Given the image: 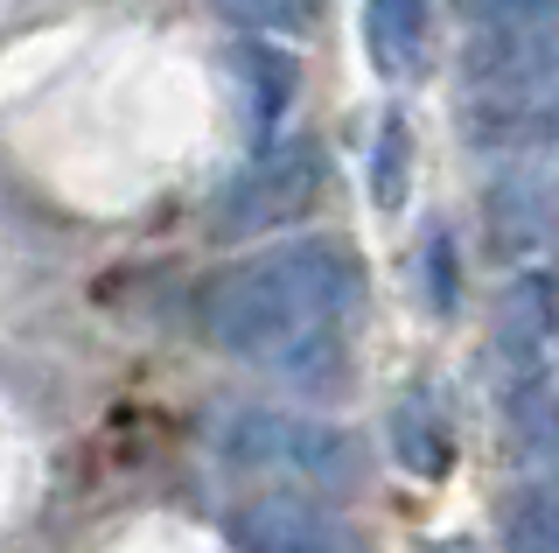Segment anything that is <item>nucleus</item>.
Returning a JSON list of instances; mask_svg holds the SVG:
<instances>
[{"instance_id":"f8f14e48","label":"nucleus","mask_w":559,"mask_h":553,"mask_svg":"<svg viewBox=\"0 0 559 553\" xmlns=\"http://www.w3.org/2000/svg\"><path fill=\"white\" fill-rule=\"evenodd\" d=\"M468 28H552V0H454Z\"/></svg>"},{"instance_id":"f03ea898","label":"nucleus","mask_w":559,"mask_h":553,"mask_svg":"<svg viewBox=\"0 0 559 553\" xmlns=\"http://www.w3.org/2000/svg\"><path fill=\"white\" fill-rule=\"evenodd\" d=\"M462 113L483 148L546 141L552 119V28H476L462 57Z\"/></svg>"},{"instance_id":"7ed1b4c3","label":"nucleus","mask_w":559,"mask_h":553,"mask_svg":"<svg viewBox=\"0 0 559 553\" xmlns=\"http://www.w3.org/2000/svg\"><path fill=\"white\" fill-rule=\"evenodd\" d=\"M314 197H322V148L314 141H273L245 176L217 197L210 211V232L217 238H252V232H280V224L308 217Z\"/></svg>"},{"instance_id":"0eeeda50","label":"nucleus","mask_w":559,"mask_h":553,"mask_svg":"<svg viewBox=\"0 0 559 553\" xmlns=\"http://www.w3.org/2000/svg\"><path fill=\"white\" fill-rule=\"evenodd\" d=\"M392 456H399V470H413L427 483L454 470V427H448V413L427 386H413V392L392 400Z\"/></svg>"},{"instance_id":"423d86ee","label":"nucleus","mask_w":559,"mask_h":553,"mask_svg":"<svg viewBox=\"0 0 559 553\" xmlns=\"http://www.w3.org/2000/svg\"><path fill=\"white\" fill-rule=\"evenodd\" d=\"M364 43H371L378 78L413 84L433 57V0H364Z\"/></svg>"},{"instance_id":"9b49d317","label":"nucleus","mask_w":559,"mask_h":553,"mask_svg":"<svg viewBox=\"0 0 559 553\" xmlns=\"http://www.w3.org/2000/svg\"><path fill=\"white\" fill-rule=\"evenodd\" d=\"M217 14L238 28H266V36H301V28H314L322 0H217Z\"/></svg>"},{"instance_id":"20e7f679","label":"nucleus","mask_w":559,"mask_h":553,"mask_svg":"<svg viewBox=\"0 0 559 553\" xmlns=\"http://www.w3.org/2000/svg\"><path fill=\"white\" fill-rule=\"evenodd\" d=\"M217 448L231 462H259V470H294L308 483H343L357 476V448L343 427L322 421H294V413H231Z\"/></svg>"},{"instance_id":"39448f33","label":"nucleus","mask_w":559,"mask_h":553,"mask_svg":"<svg viewBox=\"0 0 559 553\" xmlns=\"http://www.w3.org/2000/svg\"><path fill=\"white\" fill-rule=\"evenodd\" d=\"M231 546L238 553H357V532L301 491H266L252 505H238Z\"/></svg>"},{"instance_id":"9d476101","label":"nucleus","mask_w":559,"mask_h":553,"mask_svg":"<svg viewBox=\"0 0 559 553\" xmlns=\"http://www.w3.org/2000/svg\"><path fill=\"white\" fill-rule=\"evenodd\" d=\"M238 78L252 84V127L266 133L294 98V57L287 49H266V43H245L238 49Z\"/></svg>"},{"instance_id":"ddd939ff","label":"nucleus","mask_w":559,"mask_h":553,"mask_svg":"<svg viewBox=\"0 0 559 553\" xmlns=\"http://www.w3.org/2000/svg\"><path fill=\"white\" fill-rule=\"evenodd\" d=\"M406 148H413L406 119H384V133H378V203L384 211H399V197H406Z\"/></svg>"},{"instance_id":"6e6552de","label":"nucleus","mask_w":559,"mask_h":553,"mask_svg":"<svg viewBox=\"0 0 559 553\" xmlns=\"http://www.w3.org/2000/svg\"><path fill=\"white\" fill-rule=\"evenodd\" d=\"M483 217H489V246L497 252H532L538 238H546V224H552V203H546V176H524V168H511L497 189H489V203H483Z\"/></svg>"},{"instance_id":"f257e3e1","label":"nucleus","mask_w":559,"mask_h":553,"mask_svg":"<svg viewBox=\"0 0 559 553\" xmlns=\"http://www.w3.org/2000/svg\"><path fill=\"white\" fill-rule=\"evenodd\" d=\"M364 302V267L343 238H287L238 259L203 295V330L217 351L287 378L301 392L343 386V322Z\"/></svg>"},{"instance_id":"1a4fd4ad","label":"nucleus","mask_w":559,"mask_h":553,"mask_svg":"<svg viewBox=\"0 0 559 553\" xmlns=\"http://www.w3.org/2000/svg\"><path fill=\"white\" fill-rule=\"evenodd\" d=\"M503 546L511 553H559V497L546 476H524L503 497Z\"/></svg>"},{"instance_id":"4468645a","label":"nucleus","mask_w":559,"mask_h":553,"mask_svg":"<svg viewBox=\"0 0 559 553\" xmlns=\"http://www.w3.org/2000/svg\"><path fill=\"white\" fill-rule=\"evenodd\" d=\"M427 281H433V308L454 316V302H462V273H454V259H448V224H427Z\"/></svg>"}]
</instances>
